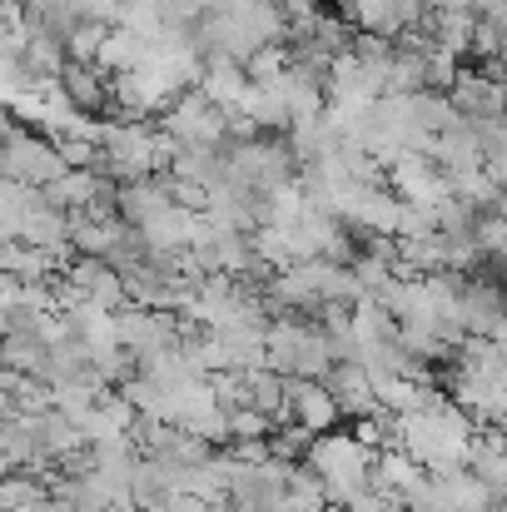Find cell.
<instances>
[{
	"label": "cell",
	"mask_w": 507,
	"mask_h": 512,
	"mask_svg": "<svg viewBox=\"0 0 507 512\" xmlns=\"http://www.w3.org/2000/svg\"><path fill=\"white\" fill-rule=\"evenodd\" d=\"M179 155V145L160 130V120H105V135H100V165L135 184V179H160L169 174Z\"/></svg>",
	"instance_id": "1"
},
{
	"label": "cell",
	"mask_w": 507,
	"mask_h": 512,
	"mask_svg": "<svg viewBox=\"0 0 507 512\" xmlns=\"http://www.w3.org/2000/svg\"><path fill=\"white\" fill-rule=\"evenodd\" d=\"M334 343L319 319L304 314H279L264 334V368H274L279 378H324L334 368Z\"/></svg>",
	"instance_id": "2"
},
{
	"label": "cell",
	"mask_w": 507,
	"mask_h": 512,
	"mask_svg": "<svg viewBox=\"0 0 507 512\" xmlns=\"http://www.w3.org/2000/svg\"><path fill=\"white\" fill-rule=\"evenodd\" d=\"M373 448H363L353 433H324V438H314L309 443V453H304V468L319 478V488L329 493V508L338 503H348L353 493H363L368 488V478H373Z\"/></svg>",
	"instance_id": "3"
},
{
	"label": "cell",
	"mask_w": 507,
	"mask_h": 512,
	"mask_svg": "<svg viewBox=\"0 0 507 512\" xmlns=\"http://www.w3.org/2000/svg\"><path fill=\"white\" fill-rule=\"evenodd\" d=\"M160 130L179 150H229V110H219L199 90H184L169 105L165 115H160Z\"/></svg>",
	"instance_id": "4"
},
{
	"label": "cell",
	"mask_w": 507,
	"mask_h": 512,
	"mask_svg": "<svg viewBox=\"0 0 507 512\" xmlns=\"http://www.w3.org/2000/svg\"><path fill=\"white\" fill-rule=\"evenodd\" d=\"M0 174L25 184V189H45L65 174V160L55 150V140L35 135V130H15L5 145H0Z\"/></svg>",
	"instance_id": "5"
},
{
	"label": "cell",
	"mask_w": 507,
	"mask_h": 512,
	"mask_svg": "<svg viewBox=\"0 0 507 512\" xmlns=\"http://www.w3.org/2000/svg\"><path fill=\"white\" fill-rule=\"evenodd\" d=\"M284 403H289V423L304 428L309 438H324V433H338V403L329 393L324 378H289L284 388Z\"/></svg>",
	"instance_id": "6"
},
{
	"label": "cell",
	"mask_w": 507,
	"mask_h": 512,
	"mask_svg": "<svg viewBox=\"0 0 507 512\" xmlns=\"http://www.w3.org/2000/svg\"><path fill=\"white\" fill-rule=\"evenodd\" d=\"M388 189H393L403 204H423V209H433V204L453 199L448 174L438 170L428 155H403V160L393 165V174H388Z\"/></svg>",
	"instance_id": "7"
},
{
	"label": "cell",
	"mask_w": 507,
	"mask_h": 512,
	"mask_svg": "<svg viewBox=\"0 0 507 512\" xmlns=\"http://www.w3.org/2000/svg\"><path fill=\"white\" fill-rule=\"evenodd\" d=\"M324 383H329V393H334L338 413L343 418H373V413H383L378 408V393H373V378H368V368H358L353 358H338L334 368L324 373Z\"/></svg>",
	"instance_id": "8"
},
{
	"label": "cell",
	"mask_w": 507,
	"mask_h": 512,
	"mask_svg": "<svg viewBox=\"0 0 507 512\" xmlns=\"http://www.w3.org/2000/svg\"><path fill=\"white\" fill-rule=\"evenodd\" d=\"M60 90H65V100H70L85 120H95V115L110 110V75H105L100 65L65 60V70H60Z\"/></svg>",
	"instance_id": "9"
},
{
	"label": "cell",
	"mask_w": 507,
	"mask_h": 512,
	"mask_svg": "<svg viewBox=\"0 0 507 512\" xmlns=\"http://www.w3.org/2000/svg\"><path fill=\"white\" fill-rule=\"evenodd\" d=\"M130 239L125 219H70V249L85 259H110Z\"/></svg>",
	"instance_id": "10"
},
{
	"label": "cell",
	"mask_w": 507,
	"mask_h": 512,
	"mask_svg": "<svg viewBox=\"0 0 507 512\" xmlns=\"http://www.w3.org/2000/svg\"><path fill=\"white\" fill-rule=\"evenodd\" d=\"M284 388H289V378H279L274 368H249V373H244V403H249L254 413H264L274 428H284V423H289Z\"/></svg>",
	"instance_id": "11"
},
{
	"label": "cell",
	"mask_w": 507,
	"mask_h": 512,
	"mask_svg": "<svg viewBox=\"0 0 507 512\" xmlns=\"http://www.w3.org/2000/svg\"><path fill=\"white\" fill-rule=\"evenodd\" d=\"M110 25H95V20H80L70 35H65V60H80V65H95L100 60V45H105Z\"/></svg>",
	"instance_id": "12"
},
{
	"label": "cell",
	"mask_w": 507,
	"mask_h": 512,
	"mask_svg": "<svg viewBox=\"0 0 507 512\" xmlns=\"http://www.w3.org/2000/svg\"><path fill=\"white\" fill-rule=\"evenodd\" d=\"M269 433H274V423H269L264 413H254V408H229V448H234V443H269Z\"/></svg>",
	"instance_id": "13"
},
{
	"label": "cell",
	"mask_w": 507,
	"mask_h": 512,
	"mask_svg": "<svg viewBox=\"0 0 507 512\" xmlns=\"http://www.w3.org/2000/svg\"><path fill=\"white\" fill-rule=\"evenodd\" d=\"M40 512H75V508H70V503H60V498H45V508Z\"/></svg>",
	"instance_id": "14"
},
{
	"label": "cell",
	"mask_w": 507,
	"mask_h": 512,
	"mask_svg": "<svg viewBox=\"0 0 507 512\" xmlns=\"http://www.w3.org/2000/svg\"><path fill=\"white\" fill-rule=\"evenodd\" d=\"M0 5H15V10H25V5H30V0H0Z\"/></svg>",
	"instance_id": "15"
},
{
	"label": "cell",
	"mask_w": 507,
	"mask_h": 512,
	"mask_svg": "<svg viewBox=\"0 0 507 512\" xmlns=\"http://www.w3.org/2000/svg\"><path fill=\"white\" fill-rule=\"evenodd\" d=\"M105 512H140V508H105Z\"/></svg>",
	"instance_id": "16"
},
{
	"label": "cell",
	"mask_w": 507,
	"mask_h": 512,
	"mask_svg": "<svg viewBox=\"0 0 507 512\" xmlns=\"http://www.w3.org/2000/svg\"><path fill=\"white\" fill-rule=\"evenodd\" d=\"M5 512H40V508H5Z\"/></svg>",
	"instance_id": "17"
}]
</instances>
